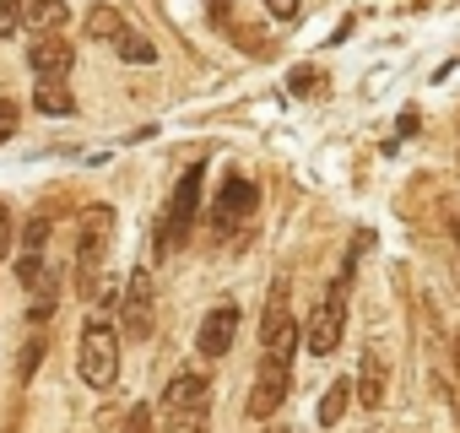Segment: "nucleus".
<instances>
[{"mask_svg":"<svg viewBox=\"0 0 460 433\" xmlns=\"http://www.w3.org/2000/svg\"><path fill=\"white\" fill-rule=\"evenodd\" d=\"M298 320L293 314H277L266 331H261V368H255V390H250V417H271L288 390H293V358H298Z\"/></svg>","mask_w":460,"mask_h":433,"instance_id":"1","label":"nucleus"},{"mask_svg":"<svg viewBox=\"0 0 460 433\" xmlns=\"http://www.w3.org/2000/svg\"><path fill=\"white\" fill-rule=\"evenodd\" d=\"M76 374H82L93 390H109V384L119 379V331H114L109 320H87V325H82Z\"/></svg>","mask_w":460,"mask_h":433,"instance_id":"2","label":"nucleus"},{"mask_svg":"<svg viewBox=\"0 0 460 433\" xmlns=\"http://www.w3.org/2000/svg\"><path fill=\"white\" fill-rule=\"evenodd\" d=\"M114 250V206H93L87 211V223H82V239H76V287L93 298L98 287V271Z\"/></svg>","mask_w":460,"mask_h":433,"instance_id":"3","label":"nucleus"},{"mask_svg":"<svg viewBox=\"0 0 460 433\" xmlns=\"http://www.w3.org/2000/svg\"><path fill=\"white\" fill-rule=\"evenodd\" d=\"M347 287H352V266H341V277L325 287V298L309 314V352L314 358H331L341 347V331H347Z\"/></svg>","mask_w":460,"mask_h":433,"instance_id":"4","label":"nucleus"},{"mask_svg":"<svg viewBox=\"0 0 460 433\" xmlns=\"http://www.w3.org/2000/svg\"><path fill=\"white\" fill-rule=\"evenodd\" d=\"M255 206H261V190H255V179H244V173L222 179V190H217V200H211V228H217V239L239 234V228L250 223V216H255Z\"/></svg>","mask_w":460,"mask_h":433,"instance_id":"5","label":"nucleus"},{"mask_svg":"<svg viewBox=\"0 0 460 433\" xmlns=\"http://www.w3.org/2000/svg\"><path fill=\"white\" fill-rule=\"evenodd\" d=\"M195 211H200V168H184L179 184H173V195H168V211H163V239H157L163 250H173V244L190 239Z\"/></svg>","mask_w":460,"mask_h":433,"instance_id":"6","label":"nucleus"},{"mask_svg":"<svg viewBox=\"0 0 460 433\" xmlns=\"http://www.w3.org/2000/svg\"><path fill=\"white\" fill-rule=\"evenodd\" d=\"M206 406H211V379L200 368H179L163 390V417L168 422L173 417H206Z\"/></svg>","mask_w":460,"mask_h":433,"instance_id":"7","label":"nucleus"},{"mask_svg":"<svg viewBox=\"0 0 460 433\" xmlns=\"http://www.w3.org/2000/svg\"><path fill=\"white\" fill-rule=\"evenodd\" d=\"M234 336H239V304L222 298V304L200 320L195 347H200V358H227V352H234Z\"/></svg>","mask_w":460,"mask_h":433,"instance_id":"8","label":"nucleus"},{"mask_svg":"<svg viewBox=\"0 0 460 433\" xmlns=\"http://www.w3.org/2000/svg\"><path fill=\"white\" fill-rule=\"evenodd\" d=\"M119 314H125V336H136V341H146V336H152V271H141V266L130 271Z\"/></svg>","mask_w":460,"mask_h":433,"instance_id":"9","label":"nucleus"},{"mask_svg":"<svg viewBox=\"0 0 460 433\" xmlns=\"http://www.w3.org/2000/svg\"><path fill=\"white\" fill-rule=\"evenodd\" d=\"M28 66H33L39 82H66V71L76 66V49L60 33H39V44L28 49Z\"/></svg>","mask_w":460,"mask_h":433,"instance_id":"10","label":"nucleus"},{"mask_svg":"<svg viewBox=\"0 0 460 433\" xmlns=\"http://www.w3.org/2000/svg\"><path fill=\"white\" fill-rule=\"evenodd\" d=\"M352 390H358V401H363V406H385V390H390V368H385V352H379V347H363Z\"/></svg>","mask_w":460,"mask_h":433,"instance_id":"11","label":"nucleus"},{"mask_svg":"<svg viewBox=\"0 0 460 433\" xmlns=\"http://www.w3.org/2000/svg\"><path fill=\"white\" fill-rule=\"evenodd\" d=\"M66 0H22V22L39 28V33H60L66 28Z\"/></svg>","mask_w":460,"mask_h":433,"instance_id":"12","label":"nucleus"},{"mask_svg":"<svg viewBox=\"0 0 460 433\" xmlns=\"http://www.w3.org/2000/svg\"><path fill=\"white\" fill-rule=\"evenodd\" d=\"M82 28H87V39H93V44H119V39L130 33V28H125V17H119L114 6H93Z\"/></svg>","mask_w":460,"mask_h":433,"instance_id":"13","label":"nucleus"},{"mask_svg":"<svg viewBox=\"0 0 460 433\" xmlns=\"http://www.w3.org/2000/svg\"><path fill=\"white\" fill-rule=\"evenodd\" d=\"M33 109L66 119V114H76V98L66 93V82H39V87H33Z\"/></svg>","mask_w":460,"mask_h":433,"instance_id":"14","label":"nucleus"},{"mask_svg":"<svg viewBox=\"0 0 460 433\" xmlns=\"http://www.w3.org/2000/svg\"><path fill=\"white\" fill-rule=\"evenodd\" d=\"M347 401H352V374H341L325 395H320V428H336L347 417Z\"/></svg>","mask_w":460,"mask_h":433,"instance_id":"15","label":"nucleus"},{"mask_svg":"<svg viewBox=\"0 0 460 433\" xmlns=\"http://www.w3.org/2000/svg\"><path fill=\"white\" fill-rule=\"evenodd\" d=\"M49 234H55V223H49L44 211H39V216H28V228H22V250H28V255H44Z\"/></svg>","mask_w":460,"mask_h":433,"instance_id":"16","label":"nucleus"},{"mask_svg":"<svg viewBox=\"0 0 460 433\" xmlns=\"http://www.w3.org/2000/svg\"><path fill=\"white\" fill-rule=\"evenodd\" d=\"M119 60H130V66H152V60H157V49H152L146 39L125 33V39H119Z\"/></svg>","mask_w":460,"mask_h":433,"instance_id":"17","label":"nucleus"},{"mask_svg":"<svg viewBox=\"0 0 460 433\" xmlns=\"http://www.w3.org/2000/svg\"><path fill=\"white\" fill-rule=\"evenodd\" d=\"M17 125H22V109H17L12 98H0V146L17 136Z\"/></svg>","mask_w":460,"mask_h":433,"instance_id":"18","label":"nucleus"},{"mask_svg":"<svg viewBox=\"0 0 460 433\" xmlns=\"http://www.w3.org/2000/svg\"><path fill=\"white\" fill-rule=\"evenodd\" d=\"M22 28V0H0V39H12Z\"/></svg>","mask_w":460,"mask_h":433,"instance_id":"19","label":"nucleus"},{"mask_svg":"<svg viewBox=\"0 0 460 433\" xmlns=\"http://www.w3.org/2000/svg\"><path fill=\"white\" fill-rule=\"evenodd\" d=\"M12 239H17V228H12V211L0 206V261H6V250H12Z\"/></svg>","mask_w":460,"mask_h":433,"instance_id":"20","label":"nucleus"},{"mask_svg":"<svg viewBox=\"0 0 460 433\" xmlns=\"http://www.w3.org/2000/svg\"><path fill=\"white\" fill-rule=\"evenodd\" d=\"M125 433H152V411H146V406H136V411L125 417Z\"/></svg>","mask_w":460,"mask_h":433,"instance_id":"21","label":"nucleus"},{"mask_svg":"<svg viewBox=\"0 0 460 433\" xmlns=\"http://www.w3.org/2000/svg\"><path fill=\"white\" fill-rule=\"evenodd\" d=\"M266 12H271L277 22H293V17H298V0H266Z\"/></svg>","mask_w":460,"mask_h":433,"instance_id":"22","label":"nucleus"},{"mask_svg":"<svg viewBox=\"0 0 460 433\" xmlns=\"http://www.w3.org/2000/svg\"><path fill=\"white\" fill-rule=\"evenodd\" d=\"M163 433H206V417H173Z\"/></svg>","mask_w":460,"mask_h":433,"instance_id":"23","label":"nucleus"},{"mask_svg":"<svg viewBox=\"0 0 460 433\" xmlns=\"http://www.w3.org/2000/svg\"><path fill=\"white\" fill-rule=\"evenodd\" d=\"M449 234H455V250H460V211L449 216Z\"/></svg>","mask_w":460,"mask_h":433,"instance_id":"24","label":"nucleus"}]
</instances>
